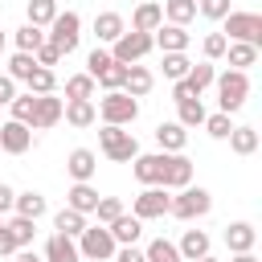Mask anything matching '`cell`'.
Returning a JSON list of instances; mask_svg holds the SVG:
<instances>
[{"label": "cell", "mask_w": 262, "mask_h": 262, "mask_svg": "<svg viewBox=\"0 0 262 262\" xmlns=\"http://www.w3.org/2000/svg\"><path fill=\"white\" fill-rule=\"evenodd\" d=\"M196 12L209 20H225L229 16V0H196Z\"/></svg>", "instance_id": "obj_46"}, {"label": "cell", "mask_w": 262, "mask_h": 262, "mask_svg": "<svg viewBox=\"0 0 262 262\" xmlns=\"http://www.w3.org/2000/svg\"><path fill=\"white\" fill-rule=\"evenodd\" d=\"M209 209H213V196H209V188H201V184H196V188L188 184V188H180V192L168 201V213L180 217V221H196V217H205Z\"/></svg>", "instance_id": "obj_5"}, {"label": "cell", "mask_w": 262, "mask_h": 262, "mask_svg": "<svg viewBox=\"0 0 262 262\" xmlns=\"http://www.w3.org/2000/svg\"><path fill=\"white\" fill-rule=\"evenodd\" d=\"M225 41H246V45H262V16L258 12H229L225 16V29H221Z\"/></svg>", "instance_id": "obj_7"}, {"label": "cell", "mask_w": 262, "mask_h": 262, "mask_svg": "<svg viewBox=\"0 0 262 262\" xmlns=\"http://www.w3.org/2000/svg\"><path fill=\"white\" fill-rule=\"evenodd\" d=\"M115 250H119V246H115V237H111L106 225H86L82 237H78V254L90 258V262H111Z\"/></svg>", "instance_id": "obj_6"}, {"label": "cell", "mask_w": 262, "mask_h": 262, "mask_svg": "<svg viewBox=\"0 0 262 262\" xmlns=\"http://www.w3.org/2000/svg\"><path fill=\"white\" fill-rule=\"evenodd\" d=\"M172 98H176V102H188V98H196V94H192V90H188V82L180 78V82H172Z\"/></svg>", "instance_id": "obj_51"}, {"label": "cell", "mask_w": 262, "mask_h": 262, "mask_svg": "<svg viewBox=\"0 0 262 262\" xmlns=\"http://www.w3.org/2000/svg\"><path fill=\"white\" fill-rule=\"evenodd\" d=\"M160 25H164V8H160L156 0H143V4L131 12V29H135V33H156Z\"/></svg>", "instance_id": "obj_16"}, {"label": "cell", "mask_w": 262, "mask_h": 262, "mask_svg": "<svg viewBox=\"0 0 262 262\" xmlns=\"http://www.w3.org/2000/svg\"><path fill=\"white\" fill-rule=\"evenodd\" d=\"M151 41H156L164 53H184V49H188V33H184L180 25H160V29L151 33Z\"/></svg>", "instance_id": "obj_20"}, {"label": "cell", "mask_w": 262, "mask_h": 262, "mask_svg": "<svg viewBox=\"0 0 262 262\" xmlns=\"http://www.w3.org/2000/svg\"><path fill=\"white\" fill-rule=\"evenodd\" d=\"M78 37H82V16H78V12H57L53 25H49V33H45V41H49L61 57H70V53L78 49Z\"/></svg>", "instance_id": "obj_3"}, {"label": "cell", "mask_w": 262, "mask_h": 262, "mask_svg": "<svg viewBox=\"0 0 262 262\" xmlns=\"http://www.w3.org/2000/svg\"><path fill=\"white\" fill-rule=\"evenodd\" d=\"M151 49H156L151 33H135V29H131V33H123V37L111 45V57H115L119 66H135V61H139V57H147Z\"/></svg>", "instance_id": "obj_8"}, {"label": "cell", "mask_w": 262, "mask_h": 262, "mask_svg": "<svg viewBox=\"0 0 262 262\" xmlns=\"http://www.w3.org/2000/svg\"><path fill=\"white\" fill-rule=\"evenodd\" d=\"M0 254H16V242H12V237H8V229H4V233H0Z\"/></svg>", "instance_id": "obj_53"}, {"label": "cell", "mask_w": 262, "mask_h": 262, "mask_svg": "<svg viewBox=\"0 0 262 262\" xmlns=\"http://www.w3.org/2000/svg\"><path fill=\"white\" fill-rule=\"evenodd\" d=\"M29 147H33V131H29L25 123L8 119V123L0 127V151H8V156H25Z\"/></svg>", "instance_id": "obj_12"}, {"label": "cell", "mask_w": 262, "mask_h": 262, "mask_svg": "<svg viewBox=\"0 0 262 262\" xmlns=\"http://www.w3.org/2000/svg\"><path fill=\"white\" fill-rule=\"evenodd\" d=\"M180 262H196V258H205L209 254V233L205 229H184V237H180Z\"/></svg>", "instance_id": "obj_21"}, {"label": "cell", "mask_w": 262, "mask_h": 262, "mask_svg": "<svg viewBox=\"0 0 262 262\" xmlns=\"http://www.w3.org/2000/svg\"><path fill=\"white\" fill-rule=\"evenodd\" d=\"M61 98H53V94H37V106H33V123H29V131H49L53 123H61Z\"/></svg>", "instance_id": "obj_13"}, {"label": "cell", "mask_w": 262, "mask_h": 262, "mask_svg": "<svg viewBox=\"0 0 262 262\" xmlns=\"http://www.w3.org/2000/svg\"><path fill=\"white\" fill-rule=\"evenodd\" d=\"M4 229H8V237L16 242V250H25V246L33 242V233H37V221H29V217H12V221H4Z\"/></svg>", "instance_id": "obj_37"}, {"label": "cell", "mask_w": 262, "mask_h": 262, "mask_svg": "<svg viewBox=\"0 0 262 262\" xmlns=\"http://www.w3.org/2000/svg\"><path fill=\"white\" fill-rule=\"evenodd\" d=\"M213 139H229V131H233V123H229V115L225 111H217V115H205V123H201Z\"/></svg>", "instance_id": "obj_43"}, {"label": "cell", "mask_w": 262, "mask_h": 262, "mask_svg": "<svg viewBox=\"0 0 262 262\" xmlns=\"http://www.w3.org/2000/svg\"><path fill=\"white\" fill-rule=\"evenodd\" d=\"M156 143L164 147V151H184V143H188V131L172 119V123H160L156 127Z\"/></svg>", "instance_id": "obj_24"}, {"label": "cell", "mask_w": 262, "mask_h": 262, "mask_svg": "<svg viewBox=\"0 0 262 262\" xmlns=\"http://www.w3.org/2000/svg\"><path fill=\"white\" fill-rule=\"evenodd\" d=\"M196 262H221V258H213V254H205V258H196Z\"/></svg>", "instance_id": "obj_56"}, {"label": "cell", "mask_w": 262, "mask_h": 262, "mask_svg": "<svg viewBox=\"0 0 262 262\" xmlns=\"http://www.w3.org/2000/svg\"><path fill=\"white\" fill-rule=\"evenodd\" d=\"M151 86H156L151 70H143V66H127V78H123V94H131V98H143Z\"/></svg>", "instance_id": "obj_23"}, {"label": "cell", "mask_w": 262, "mask_h": 262, "mask_svg": "<svg viewBox=\"0 0 262 262\" xmlns=\"http://www.w3.org/2000/svg\"><path fill=\"white\" fill-rule=\"evenodd\" d=\"M45 262H82V254H78V242L74 237H61V233H53L49 242H45V254H41Z\"/></svg>", "instance_id": "obj_18"}, {"label": "cell", "mask_w": 262, "mask_h": 262, "mask_svg": "<svg viewBox=\"0 0 262 262\" xmlns=\"http://www.w3.org/2000/svg\"><path fill=\"white\" fill-rule=\"evenodd\" d=\"M225 57H229V70H242V74H246V70L258 61V49L246 45V41H229V45H225Z\"/></svg>", "instance_id": "obj_27"}, {"label": "cell", "mask_w": 262, "mask_h": 262, "mask_svg": "<svg viewBox=\"0 0 262 262\" xmlns=\"http://www.w3.org/2000/svg\"><path fill=\"white\" fill-rule=\"evenodd\" d=\"M0 233H4V217H0Z\"/></svg>", "instance_id": "obj_57"}, {"label": "cell", "mask_w": 262, "mask_h": 262, "mask_svg": "<svg viewBox=\"0 0 262 262\" xmlns=\"http://www.w3.org/2000/svg\"><path fill=\"white\" fill-rule=\"evenodd\" d=\"M123 33H127V25H123L119 12H98V16H94V37H98L102 45H115Z\"/></svg>", "instance_id": "obj_19"}, {"label": "cell", "mask_w": 262, "mask_h": 262, "mask_svg": "<svg viewBox=\"0 0 262 262\" xmlns=\"http://www.w3.org/2000/svg\"><path fill=\"white\" fill-rule=\"evenodd\" d=\"M168 188H143L139 196H135V205H131V217H139V221H151V217H168Z\"/></svg>", "instance_id": "obj_10"}, {"label": "cell", "mask_w": 262, "mask_h": 262, "mask_svg": "<svg viewBox=\"0 0 262 262\" xmlns=\"http://www.w3.org/2000/svg\"><path fill=\"white\" fill-rule=\"evenodd\" d=\"M94 90H98V86H94L90 74H74V78H66V102H74V98H86V102H90Z\"/></svg>", "instance_id": "obj_35"}, {"label": "cell", "mask_w": 262, "mask_h": 262, "mask_svg": "<svg viewBox=\"0 0 262 262\" xmlns=\"http://www.w3.org/2000/svg\"><path fill=\"white\" fill-rule=\"evenodd\" d=\"M61 119H66L70 127H90L98 115H94V102H86V98H74V102H66V106H61Z\"/></svg>", "instance_id": "obj_25"}, {"label": "cell", "mask_w": 262, "mask_h": 262, "mask_svg": "<svg viewBox=\"0 0 262 262\" xmlns=\"http://www.w3.org/2000/svg\"><path fill=\"white\" fill-rule=\"evenodd\" d=\"M33 66H37L33 53H20V49H16V53L8 57V78H12V82H25V78L33 74Z\"/></svg>", "instance_id": "obj_41"}, {"label": "cell", "mask_w": 262, "mask_h": 262, "mask_svg": "<svg viewBox=\"0 0 262 262\" xmlns=\"http://www.w3.org/2000/svg\"><path fill=\"white\" fill-rule=\"evenodd\" d=\"M111 61H115V57H111V49H98V45H94V49H90V57H86V74H90V78H98Z\"/></svg>", "instance_id": "obj_45"}, {"label": "cell", "mask_w": 262, "mask_h": 262, "mask_svg": "<svg viewBox=\"0 0 262 262\" xmlns=\"http://www.w3.org/2000/svg\"><path fill=\"white\" fill-rule=\"evenodd\" d=\"M33 106H37V94H29V90H25V94H16V98L8 102L12 119H16V123H25V127L33 123Z\"/></svg>", "instance_id": "obj_39"}, {"label": "cell", "mask_w": 262, "mask_h": 262, "mask_svg": "<svg viewBox=\"0 0 262 262\" xmlns=\"http://www.w3.org/2000/svg\"><path fill=\"white\" fill-rule=\"evenodd\" d=\"M53 229H57L61 237H82L86 217H82V213H74V209H61V213H53Z\"/></svg>", "instance_id": "obj_31"}, {"label": "cell", "mask_w": 262, "mask_h": 262, "mask_svg": "<svg viewBox=\"0 0 262 262\" xmlns=\"http://www.w3.org/2000/svg\"><path fill=\"white\" fill-rule=\"evenodd\" d=\"M0 49H4V33H0Z\"/></svg>", "instance_id": "obj_58"}, {"label": "cell", "mask_w": 262, "mask_h": 262, "mask_svg": "<svg viewBox=\"0 0 262 262\" xmlns=\"http://www.w3.org/2000/svg\"><path fill=\"white\" fill-rule=\"evenodd\" d=\"M16 262H45V258H37V254H29V250H16Z\"/></svg>", "instance_id": "obj_54"}, {"label": "cell", "mask_w": 262, "mask_h": 262, "mask_svg": "<svg viewBox=\"0 0 262 262\" xmlns=\"http://www.w3.org/2000/svg\"><path fill=\"white\" fill-rule=\"evenodd\" d=\"M98 147H102V156L115 160V164H131V160L139 156L135 135L123 131V127H106V123H102V131H98Z\"/></svg>", "instance_id": "obj_4"}, {"label": "cell", "mask_w": 262, "mask_h": 262, "mask_svg": "<svg viewBox=\"0 0 262 262\" xmlns=\"http://www.w3.org/2000/svg\"><path fill=\"white\" fill-rule=\"evenodd\" d=\"M12 209H16V217H29V221H37V217H45V196H41L37 188H29V192H16Z\"/></svg>", "instance_id": "obj_26"}, {"label": "cell", "mask_w": 262, "mask_h": 262, "mask_svg": "<svg viewBox=\"0 0 262 262\" xmlns=\"http://www.w3.org/2000/svg\"><path fill=\"white\" fill-rule=\"evenodd\" d=\"M41 45H45V29H37V25L25 20V25L16 29V49H20V53H37Z\"/></svg>", "instance_id": "obj_33"}, {"label": "cell", "mask_w": 262, "mask_h": 262, "mask_svg": "<svg viewBox=\"0 0 262 262\" xmlns=\"http://www.w3.org/2000/svg\"><path fill=\"white\" fill-rule=\"evenodd\" d=\"M94 115H102L106 127H127V123L139 119V98H131V94H123V90H106V94L98 98V111H94Z\"/></svg>", "instance_id": "obj_1"}, {"label": "cell", "mask_w": 262, "mask_h": 262, "mask_svg": "<svg viewBox=\"0 0 262 262\" xmlns=\"http://www.w3.org/2000/svg\"><path fill=\"white\" fill-rule=\"evenodd\" d=\"M192 184V160L184 156V151H168V160H164V180H160V188H188Z\"/></svg>", "instance_id": "obj_9"}, {"label": "cell", "mask_w": 262, "mask_h": 262, "mask_svg": "<svg viewBox=\"0 0 262 262\" xmlns=\"http://www.w3.org/2000/svg\"><path fill=\"white\" fill-rule=\"evenodd\" d=\"M12 201H16V192H12V188H8L4 180H0V217H4L8 209H12Z\"/></svg>", "instance_id": "obj_52"}, {"label": "cell", "mask_w": 262, "mask_h": 262, "mask_svg": "<svg viewBox=\"0 0 262 262\" xmlns=\"http://www.w3.org/2000/svg\"><path fill=\"white\" fill-rule=\"evenodd\" d=\"M229 151L233 156H254L258 151V131L254 127H233L229 131Z\"/></svg>", "instance_id": "obj_30"}, {"label": "cell", "mask_w": 262, "mask_h": 262, "mask_svg": "<svg viewBox=\"0 0 262 262\" xmlns=\"http://www.w3.org/2000/svg\"><path fill=\"white\" fill-rule=\"evenodd\" d=\"M33 61H37V66H45V70H53V66L61 61V53H57V49H53V45L45 41V45H41V49L33 53Z\"/></svg>", "instance_id": "obj_48"}, {"label": "cell", "mask_w": 262, "mask_h": 262, "mask_svg": "<svg viewBox=\"0 0 262 262\" xmlns=\"http://www.w3.org/2000/svg\"><path fill=\"white\" fill-rule=\"evenodd\" d=\"M127 209H123V201L119 196H98V205H94V217H98V225H111L115 217H123Z\"/></svg>", "instance_id": "obj_40"}, {"label": "cell", "mask_w": 262, "mask_h": 262, "mask_svg": "<svg viewBox=\"0 0 262 262\" xmlns=\"http://www.w3.org/2000/svg\"><path fill=\"white\" fill-rule=\"evenodd\" d=\"M106 229H111L115 246H135V242H139V233H143V221H139V217H131V213H123V217H115Z\"/></svg>", "instance_id": "obj_17"}, {"label": "cell", "mask_w": 262, "mask_h": 262, "mask_svg": "<svg viewBox=\"0 0 262 262\" xmlns=\"http://www.w3.org/2000/svg\"><path fill=\"white\" fill-rule=\"evenodd\" d=\"M143 262H180V250H176V242H168V237H156V242H147V250H143Z\"/></svg>", "instance_id": "obj_32"}, {"label": "cell", "mask_w": 262, "mask_h": 262, "mask_svg": "<svg viewBox=\"0 0 262 262\" xmlns=\"http://www.w3.org/2000/svg\"><path fill=\"white\" fill-rule=\"evenodd\" d=\"M254 242H258V229H254L250 221H233V225H225V246H229V254H250Z\"/></svg>", "instance_id": "obj_15"}, {"label": "cell", "mask_w": 262, "mask_h": 262, "mask_svg": "<svg viewBox=\"0 0 262 262\" xmlns=\"http://www.w3.org/2000/svg\"><path fill=\"white\" fill-rule=\"evenodd\" d=\"M25 86H29V94H53L57 74H53V70H45V66H33V74L25 78Z\"/></svg>", "instance_id": "obj_34"}, {"label": "cell", "mask_w": 262, "mask_h": 262, "mask_svg": "<svg viewBox=\"0 0 262 262\" xmlns=\"http://www.w3.org/2000/svg\"><path fill=\"white\" fill-rule=\"evenodd\" d=\"M53 16H57V0H29V25L49 29Z\"/></svg>", "instance_id": "obj_38"}, {"label": "cell", "mask_w": 262, "mask_h": 262, "mask_svg": "<svg viewBox=\"0 0 262 262\" xmlns=\"http://www.w3.org/2000/svg\"><path fill=\"white\" fill-rule=\"evenodd\" d=\"M115 262H143V250L139 246H119L115 250Z\"/></svg>", "instance_id": "obj_49"}, {"label": "cell", "mask_w": 262, "mask_h": 262, "mask_svg": "<svg viewBox=\"0 0 262 262\" xmlns=\"http://www.w3.org/2000/svg\"><path fill=\"white\" fill-rule=\"evenodd\" d=\"M66 172L74 176V184H90V176L98 172V156H94L90 147H74V151L66 156Z\"/></svg>", "instance_id": "obj_14"}, {"label": "cell", "mask_w": 262, "mask_h": 262, "mask_svg": "<svg viewBox=\"0 0 262 262\" xmlns=\"http://www.w3.org/2000/svg\"><path fill=\"white\" fill-rule=\"evenodd\" d=\"M225 45H229V41H225L221 33H209V37H205V61H217V57H225Z\"/></svg>", "instance_id": "obj_47"}, {"label": "cell", "mask_w": 262, "mask_h": 262, "mask_svg": "<svg viewBox=\"0 0 262 262\" xmlns=\"http://www.w3.org/2000/svg\"><path fill=\"white\" fill-rule=\"evenodd\" d=\"M229 262H258V258H254V250H250V254H233Z\"/></svg>", "instance_id": "obj_55"}, {"label": "cell", "mask_w": 262, "mask_h": 262, "mask_svg": "<svg viewBox=\"0 0 262 262\" xmlns=\"http://www.w3.org/2000/svg\"><path fill=\"white\" fill-rule=\"evenodd\" d=\"M94 205H98V188H90V184H74V188L66 192V209H74V213H82V217H90Z\"/></svg>", "instance_id": "obj_22"}, {"label": "cell", "mask_w": 262, "mask_h": 262, "mask_svg": "<svg viewBox=\"0 0 262 262\" xmlns=\"http://www.w3.org/2000/svg\"><path fill=\"white\" fill-rule=\"evenodd\" d=\"M176 123L188 131V127H201L205 123V106H201V98H188V102H176Z\"/></svg>", "instance_id": "obj_36"}, {"label": "cell", "mask_w": 262, "mask_h": 262, "mask_svg": "<svg viewBox=\"0 0 262 262\" xmlns=\"http://www.w3.org/2000/svg\"><path fill=\"white\" fill-rule=\"evenodd\" d=\"M12 98H16V82H12L8 74H0V106H8Z\"/></svg>", "instance_id": "obj_50"}, {"label": "cell", "mask_w": 262, "mask_h": 262, "mask_svg": "<svg viewBox=\"0 0 262 262\" xmlns=\"http://www.w3.org/2000/svg\"><path fill=\"white\" fill-rule=\"evenodd\" d=\"M188 66H192V61H188L184 53H164V78H172V82H180V78L188 74Z\"/></svg>", "instance_id": "obj_44"}, {"label": "cell", "mask_w": 262, "mask_h": 262, "mask_svg": "<svg viewBox=\"0 0 262 262\" xmlns=\"http://www.w3.org/2000/svg\"><path fill=\"white\" fill-rule=\"evenodd\" d=\"M160 8H164V20L168 25H180V29L196 16V0H164Z\"/></svg>", "instance_id": "obj_29"}, {"label": "cell", "mask_w": 262, "mask_h": 262, "mask_svg": "<svg viewBox=\"0 0 262 262\" xmlns=\"http://www.w3.org/2000/svg\"><path fill=\"white\" fill-rule=\"evenodd\" d=\"M164 160H168V151L135 156V160H131V172H135V180H139L143 188H160V180H164Z\"/></svg>", "instance_id": "obj_11"}, {"label": "cell", "mask_w": 262, "mask_h": 262, "mask_svg": "<svg viewBox=\"0 0 262 262\" xmlns=\"http://www.w3.org/2000/svg\"><path fill=\"white\" fill-rule=\"evenodd\" d=\"M213 86H217V102H221L225 115L242 111L246 98H250V74H242V70H225V74H217Z\"/></svg>", "instance_id": "obj_2"}, {"label": "cell", "mask_w": 262, "mask_h": 262, "mask_svg": "<svg viewBox=\"0 0 262 262\" xmlns=\"http://www.w3.org/2000/svg\"><path fill=\"white\" fill-rule=\"evenodd\" d=\"M123 78H127V66H119V61H111L98 78H94V86H106V90H123Z\"/></svg>", "instance_id": "obj_42"}, {"label": "cell", "mask_w": 262, "mask_h": 262, "mask_svg": "<svg viewBox=\"0 0 262 262\" xmlns=\"http://www.w3.org/2000/svg\"><path fill=\"white\" fill-rule=\"evenodd\" d=\"M184 82H188V90L201 98V90H209L213 82H217V70H213V61H201V66H188V74H184Z\"/></svg>", "instance_id": "obj_28"}]
</instances>
